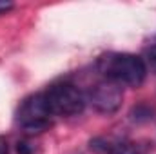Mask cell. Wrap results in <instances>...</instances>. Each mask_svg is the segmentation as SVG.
<instances>
[{
  "label": "cell",
  "instance_id": "cell-5",
  "mask_svg": "<svg viewBox=\"0 0 156 154\" xmlns=\"http://www.w3.org/2000/svg\"><path fill=\"white\" fill-rule=\"evenodd\" d=\"M111 154H142L136 147H133V145H129V143H118L116 147L113 149V152Z\"/></svg>",
  "mask_w": 156,
  "mask_h": 154
},
{
  "label": "cell",
  "instance_id": "cell-8",
  "mask_svg": "<svg viewBox=\"0 0 156 154\" xmlns=\"http://www.w3.org/2000/svg\"><path fill=\"white\" fill-rule=\"evenodd\" d=\"M0 154H9V145H7V140L0 136Z\"/></svg>",
  "mask_w": 156,
  "mask_h": 154
},
{
  "label": "cell",
  "instance_id": "cell-3",
  "mask_svg": "<svg viewBox=\"0 0 156 154\" xmlns=\"http://www.w3.org/2000/svg\"><path fill=\"white\" fill-rule=\"evenodd\" d=\"M51 118L53 114L47 109L44 93L26 98L16 111V121L22 127V131L27 134H38L47 131L51 125Z\"/></svg>",
  "mask_w": 156,
  "mask_h": 154
},
{
  "label": "cell",
  "instance_id": "cell-6",
  "mask_svg": "<svg viewBox=\"0 0 156 154\" xmlns=\"http://www.w3.org/2000/svg\"><path fill=\"white\" fill-rule=\"evenodd\" d=\"M145 65H147V69H151L153 73H156V45H153L149 51H147V54H145Z\"/></svg>",
  "mask_w": 156,
  "mask_h": 154
},
{
  "label": "cell",
  "instance_id": "cell-1",
  "mask_svg": "<svg viewBox=\"0 0 156 154\" xmlns=\"http://www.w3.org/2000/svg\"><path fill=\"white\" fill-rule=\"evenodd\" d=\"M98 73L118 87H140L147 78V65L142 56L131 53H107L98 58Z\"/></svg>",
  "mask_w": 156,
  "mask_h": 154
},
{
  "label": "cell",
  "instance_id": "cell-7",
  "mask_svg": "<svg viewBox=\"0 0 156 154\" xmlns=\"http://www.w3.org/2000/svg\"><path fill=\"white\" fill-rule=\"evenodd\" d=\"M35 147L29 142H18L16 143V154H33Z\"/></svg>",
  "mask_w": 156,
  "mask_h": 154
},
{
  "label": "cell",
  "instance_id": "cell-9",
  "mask_svg": "<svg viewBox=\"0 0 156 154\" xmlns=\"http://www.w3.org/2000/svg\"><path fill=\"white\" fill-rule=\"evenodd\" d=\"M11 9H13V4L11 2H0V15H5Z\"/></svg>",
  "mask_w": 156,
  "mask_h": 154
},
{
  "label": "cell",
  "instance_id": "cell-2",
  "mask_svg": "<svg viewBox=\"0 0 156 154\" xmlns=\"http://www.w3.org/2000/svg\"><path fill=\"white\" fill-rule=\"evenodd\" d=\"M47 109L53 116H76L85 109V96L73 83H55L44 93Z\"/></svg>",
  "mask_w": 156,
  "mask_h": 154
},
{
  "label": "cell",
  "instance_id": "cell-4",
  "mask_svg": "<svg viewBox=\"0 0 156 154\" xmlns=\"http://www.w3.org/2000/svg\"><path fill=\"white\" fill-rule=\"evenodd\" d=\"M122 100H123L122 87H118L116 83H111L107 80L96 83L89 91V94L85 98V102L94 111H98L102 114H113V113H116L118 109L122 107Z\"/></svg>",
  "mask_w": 156,
  "mask_h": 154
}]
</instances>
